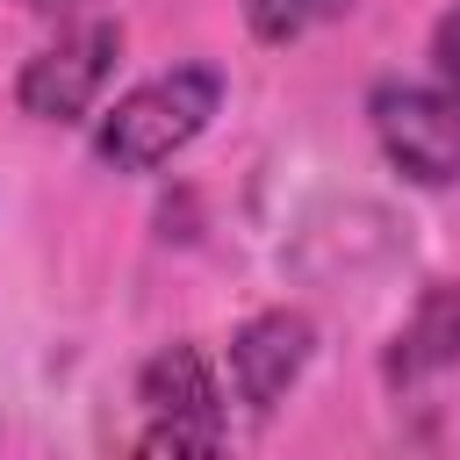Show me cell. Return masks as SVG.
<instances>
[{
  "label": "cell",
  "mask_w": 460,
  "mask_h": 460,
  "mask_svg": "<svg viewBox=\"0 0 460 460\" xmlns=\"http://www.w3.org/2000/svg\"><path fill=\"white\" fill-rule=\"evenodd\" d=\"M223 108V72L216 65H172L144 86H129L101 122H93V158L115 172H158L172 151H187Z\"/></svg>",
  "instance_id": "1"
},
{
  "label": "cell",
  "mask_w": 460,
  "mask_h": 460,
  "mask_svg": "<svg viewBox=\"0 0 460 460\" xmlns=\"http://www.w3.org/2000/svg\"><path fill=\"white\" fill-rule=\"evenodd\" d=\"M137 417L158 460H223L230 438V410L216 388V367L201 359V345H158L137 374Z\"/></svg>",
  "instance_id": "2"
},
{
  "label": "cell",
  "mask_w": 460,
  "mask_h": 460,
  "mask_svg": "<svg viewBox=\"0 0 460 460\" xmlns=\"http://www.w3.org/2000/svg\"><path fill=\"white\" fill-rule=\"evenodd\" d=\"M374 137L388 165L417 187H453L460 180V86L446 79H381L374 101Z\"/></svg>",
  "instance_id": "3"
},
{
  "label": "cell",
  "mask_w": 460,
  "mask_h": 460,
  "mask_svg": "<svg viewBox=\"0 0 460 460\" xmlns=\"http://www.w3.org/2000/svg\"><path fill=\"white\" fill-rule=\"evenodd\" d=\"M115 58H122V29L115 22H79L72 36H58L50 50H36L22 65V79H14L22 115H36V122H79L101 101Z\"/></svg>",
  "instance_id": "4"
},
{
  "label": "cell",
  "mask_w": 460,
  "mask_h": 460,
  "mask_svg": "<svg viewBox=\"0 0 460 460\" xmlns=\"http://www.w3.org/2000/svg\"><path fill=\"white\" fill-rule=\"evenodd\" d=\"M309 352H316V323L302 309H259V316H244L230 331V388H237V402L252 417H266L302 381Z\"/></svg>",
  "instance_id": "5"
},
{
  "label": "cell",
  "mask_w": 460,
  "mask_h": 460,
  "mask_svg": "<svg viewBox=\"0 0 460 460\" xmlns=\"http://www.w3.org/2000/svg\"><path fill=\"white\" fill-rule=\"evenodd\" d=\"M446 367H460V280H431L417 295L410 323L388 338V359H381L388 388H417Z\"/></svg>",
  "instance_id": "6"
},
{
  "label": "cell",
  "mask_w": 460,
  "mask_h": 460,
  "mask_svg": "<svg viewBox=\"0 0 460 460\" xmlns=\"http://www.w3.org/2000/svg\"><path fill=\"white\" fill-rule=\"evenodd\" d=\"M345 7L352 0H244V22H252L259 43H295L302 29H316V22L345 14Z\"/></svg>",
  "instance_id": "7"
},
{
  "label": "cell",
  "mask_w": 460,
  "mask_h": 460,
  "mask_svg": "<svg viewBox=\"0 0 460 460\" xmlns=\"http://www.w3.org/2000/svg\"><path fill=\"white\" fill-rule=\"evenodd\" d=\"M431 65H438V79L446 86H460V0L438 14V29H431Z\"/></svg>",
  "instance_id": "8"
},
{
  "label": "cell",
  "mask_w": 460,
  "mask_h": 460,
  "mask_svg": "<svg viewBox=\"0 0 460 460\" xmlns=\"http://www.w3.org/2000/svg\"><path fill=\"white\" fill-rule=\"evenodd\" d=\"M22 7H29V14H79L86 0H22Z\"/></svg>",
  "instance_id": "9"
}]
</instances>
